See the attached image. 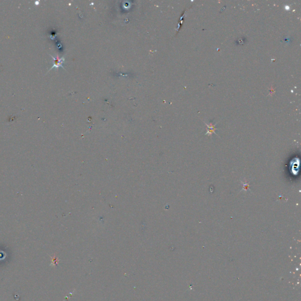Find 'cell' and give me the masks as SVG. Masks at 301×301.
I'll return each mask as SVG.
<instances>
[{
	"mask_svg": "<svg viewBox=\"0 0 301 301\" xmlns=\"http://www.w3.org/2000/svg\"><path fill=\"white\" fill-rule=\"evenodd\" d=\"M300 159L298 158H295L293 159L290 163V171L291 174L294 175H297L300 170Z\"/></svg>",
	"mask_w": 301,
	"mask_h": 301,
	"instance_id": "obj_1",
	"label": "cell"
},
{
	"mask_svg": "<svg viewBox=\"0 0 301 301\" xmlns=\"http://www.w3.org/2000/svg\"><path fill=\"white\" fill-rule=\"evenodd\" d=\"M52 264H54V265L57 264V258H52Z\"/></svg>",
	"mask_w": 301,
	"mask_h": 301,
	"instance_id": "obj_3",
	"label": "cell"
},
{
	"mask_svg": "<svg viewBox=\"0 0 301 301\" xmlns=\"http://www.w3.org/2000/svg\"><path fill=\"white\" fill-rule=\"evenodd\" d=\"M51 56L52 58H53V59H54V64H53V66L51 68L50 71L51 70H52V68H58L59 67H62V68H64V67L62 66V64H63V62H64V60H65L64 58H59L58 56H57V57L55 58L54 57H53L52 55H51Z\"/></svg>",
	"mask_w": 301,
	"mask_h": 301,
	"instance_id": "obj_2",
	"label": "cell"
}]
</instances>
